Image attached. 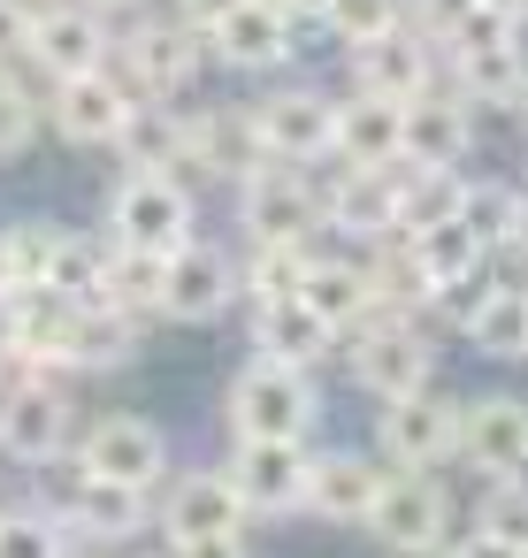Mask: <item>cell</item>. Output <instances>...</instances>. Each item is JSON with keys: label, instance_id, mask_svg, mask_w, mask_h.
Wrapping results in <instances>:
<instances>
[{"label": "cell", "instance_id": "cell-1", "mask_svg": "<svg viewBox=\"0 0 528 558\" xmlns=\"http://www.w3.org/2000/svg\"><path fill=\"white\" fill-rule=\"evenodd\" d=\"M32 497L70 527L77 550H116V543H139V535L154 527V489L108 482V474H93L77 451L55 459V466H39V474H32Z\"/></svg>", "mask_w": 528, "mask_h": 558}, {"label": "cell", "instance_id": "cell-2", "mask_svg": "<svg viewBox=\"0 0 528 558\" xmlns=\"http://www.w3.org/2000/svg\"><path fill=\"white\" fill-rule=\"evenodd\" d=\"M215 62V47H207V32L200 24H184L169 0L161 9H146L139 24H123V39H116V77L131 85V100L139 108H161V100H192V85H200V70Z\"/></svg>", "mask_w": 528, "mask_h": 558}, {"label": "cell", "instance_id": "cell-3", "mask_svg": "<svg viewBox=\"0 0 528 558\" xmlns=\"http://www.w3.org/2000/svg\"><path fill=\"white\" fill-rule=\"evenodd\" d=\"M337 352H345V375H352L375 405L413 398V390H436V337H429L421 322H406V314H383V306H375L360 329L337 337Z\"/></svg>", "mask_w": 528, "mask_h": 558}, {"label": "cell", "instance_id": "cell-4", "mask_svg": "<svg viewBox=\"0 0 528 558\" xmlns=\"http://www.w3.org/2000/svg\"><path fill=\"white\" fill-rule=\"evenodd\" d=\"M223 421L230 436H276V444H307L322 421V390L307 367H276V360H245L223 390Z\"/></svg>", "mask_w": 528, "mask_h": 558}, {"label": "cell", "instance_id": "cell-5", "mask_svg": "<svg viewBox=\"0 0 528 558\" xmlns=\"http://www.w3.org/2000/svg\"><path fill=\"white\" fill-rule=\"evenodd\" d=\"M70 451H77V405L62 390V375L16 367L9 383H0V459L39 474V466H55Z\"/></svg>", "mask_w": 528, "mask_h": 558}, {"label": "cell", "instance_id": "cell-6", "mask_svg": "<svg viewBox=\"0 0 528 558\" xmlns=\"http://www.w3.org/2000/svg\"><path fill=\"white\" fill-rule=\"evenodd\" d=\"M116 245H131V253H184L192 238H200V199H192V184L184 177H139V169H123L116 177V192H108V222H100Z\"/></svg>", "mask_w": 528, "mask_h": 558}, {"label": "cell", "instance_id": "cell-7", "mask_svg": "<svg viewBox=\"0 0 528 558\" xmlns=\"http://www.w3.org/2000/svg\"><path fill=\"white\" fill-rule=\"evenodd\" d=\"M238 230H245V245H314V238H329L322 184L291 161H268L261 177L238 184Z\"/></svg>", "mask_w": 528, "mask_h": 558}, {"label": "cell", "instance_id": "cell-8", "mask_svg": "<svg viewBox=\"0 0 528 558\" xmlns=\"http://www.w3.org/2000/svg\"><path fill=\"white\" fill-rule=\"evenodd\" d=\"M459 421H467V398H452V390L391 398V405H375V451L398 474H436L444 459H459Z\"/></svg>", "mask_w": 528, "mask_h": 558}, {"label": "cell", "instance_id": "cell-9", "mask_svg": "<svg viewBox=\"0 0 528 558\" xmlns=\"http://www.w3.org/2000/svg\"><path fill=\"white\" fill-rule=\"evenodd\" d=\"M223 474L238 482L253 520H284L307 512V482H314V444H276V436H230Z\"/></svg>", "mask_w": 528, "mask_h": 558}, {"label": "cell", "instance_id": "cell-10", "mask_svg": "<svg viewBox=\"0 0 528 558\" xmlns=\"http://www.w3.org/2000/svg\"><path fill=\"white\" fill-rule=\"evenodd\" d=\"M238 299H245L238 260H230L215 238H192V245H184V253H169V268H161V306H154V322L207 329V322H223Z\"/></svg>", "mask_w": 528, "mask_h": 558}, {"label": "cell", "instance_id": "cell-11", "mask_svg": "<svg viewBox=\"0 0 528 558\" xmlns=\"http://www.w3.org/2000/svg\"><path fill=\"white\" fill-rule=\"evenodd\" d=\"M391 474H398V466H391L375 444H329V451H314L307 512L329 520V527H368L375 505H383V489H391Z\"/></svg>", "mask_w": 528, "mask_h": 558}, {"label": "cell", "instance_id": "cell-12", "mask_svg": "<svg viewBox=\"0 0 528 558\" xmlns=\"http://www.w3.org/2000/svg\"><path fill=\"white\" fill-rule=\"evenodd\" d=\"M245 497L223 466H184L154 489V535L161 543H192V535H245Z\"/></svg>", "mask_w": 528, "mask_h": 558}, {"label": "cell", "instance_id": "cell-13", "mask_svg": "<svg viewBox=\"0 0 528 558\" xmlns=\"http://www.w3.org/2000/svg\"><path fill=\"white\" fill-rule=\"evenodd\" d=\"M207 47H215V62L230 77H276L299 47H314V32L291 9H276V0H238V9L207 32Z\"/></svg>", "mask_w": 528, "mask_h": 558}, {"label": "cell", "instance_id": "cell-14", "mask_svg": "<svg viewBox=\"0 0 528 558\" xmlns=\"http://www.w3.org/2000/svg\"><path fill=\"white\" fill-rule=\"evenodd\" d=\"M253 116H261L268 154L291 161V169H314L322 154H337V100H329L322 85H307V77L268 85V93L253 100Z\"/></svg>", "mask_w": 528, "mask_h": 558}, {"label": "cell", "instance_id": "cell-15", "mask_svg": "<svg viewBox=\"0 0 528 558\" xmlns=\"http://www.w3.org/2000/svg\"><path fill=\"white\" fill-rule=\"evenodd\" d=\"M398 184H406V161H391V169H352V161H337L329 169V184H322V222H329V238H345V245H383V238H398Z\"/></svg>", "mask_w": 528, "mask_h": 558}, {"label": "cell", "instance_id": "cell-16", "mask_svg": "<svg viewBox=\"0 0 528 558\" xmlns=\"http://www.w3.org/2000/svg\"><path fill=\"white\" fill-rule=\"evenodd\" d=\"M70 337H77V299H62L55 283H32V291L0 299V344L16 352V367L70 375Z\"/></svg>", "mask_w": 528, "mask_h": 558}, {"label": "cell", "instance_id": "cell-17", "mask_svg": "<svg viewBox=\"0 0 528 558\" xmlns=\"http://www.w3.org/2000/svg\"><path fill=\"white\" fill-rule=\"evenodd\" d=\"M116 39H123V24H116L108 9H93V0H70V9L39 16V32H32V70H39L47 85L93 77V70L116 62Z\"/></svg>", "mask_w": 528, "mask_h": 558}, {"label": "cell", "instance_id": "cell-18", "mask_svg": "<svg viewBox=\"0 0 528 558\" xmlns=\"http://www.w3.org/2000/svg\"><path fill=\"white\" fill-rule=\"evenodd\" d=\"M276 154H268V138H261V116H253V100H207V108H192V177H215V184H245V177H261Z\"/></svg>", "mask_w": 528, "mask_h": 558}, {"label": "cell", "instance_id": "cell-19", "mask_svg": "<svg viewBox=\"0 0 528 558\" xmlns=\"http://www.w3.org/2000/svg\"><path fill=\"white\" fill-rule=\"evenodd\" d=\"M368 535H375L391 558H429V550H444V543H452V489H444L436 474H391V489H383Z\"/></svg>", "mask_w": 528, "mask_h": 558}, {"label": "cell", "instance_id": "cell-20", "mask_svg": "<svg viewBox=\"0 0 528 558\" xmlns=\"http://www.w3.org/2000/svg\"><path fill=\"white\" fill-rule=\"evenodd\" d=\"M77 459L108 482H131V489H161L169 482V428L146 421V413H100L85 436H77Z\"/></svg>", "mask_w": 528, "mask_h": 558}, {"label": "cell", "instance_id": "cell-21", "mask_svg": "<svg viewBox=\"0 0 528 558\" xmlns=\"http://www.w3.org/2000/svg\"><path fill=\"white\" fill-rule=\"evenodd\" d=\"M139 100L116 70H93V77H70V85H47V123L62 146H123Z\"/></svg>", "mask_w": 528, "mask_h": 558}, {"label": "cell", "instance_id": "cell-22", "mask_svg": "<svg viewBox=\"0 0 528 558\" xmlns=\"http://www.w3.org/2000/svg\"><path fill=\"white\" fill-rule=\"evenodd\" d=\"M459 459L482 482L528 474V398L520 390H475L467 398V421H459Z\"/></svg>", "mask_w": 528, "mask_h": 558}, {"label": "cell", "instance_id": "cell-23", "mask_svg": "<svg viewBox=\"0 0 528 558\" xmlns=\"http://www.w3.org/2000/svg\"><path fill=\"white\" fill-rule=\"evenodd\" d=\"M345 70H352V93L421 100V93H436V85H444V47H436V39H421V32L406 24V32H391V39H375V47L345 54Z\"/></svg>", "mask_w": 528, "mask_h": 558}, {"label": "cell", "instance_id": "cell-24", "mask_svg": "<svg viewBox=\"0 0 528 558\" xmlns=\"http://www.w3.org/2000/svg\"><path fill=\"white\" fill-rule=\"evenodd\" d=\"M444 77H452L459 100L520 116V100H528V32L490 39V47H452V54H444Z\"/></svg>", "mask_w": 528, "mask_h": 558}, {"label": "cell", "instance_id": "cell-25", "mask_svg": "<svg viewBox=\"0 0 528 558\" xmlns=\"http://www.w3.org/2000/svg\"><path fill=\"white\" fill-rule=\"evenodd\" d=\"M475 154V100L452 93V77L421 100H406V161L413 169H459Z\"/></svg>", "mask_w": 528, "mask_h": 558}, {"label": "cell", "instance_id": "cell-26", "mask_svg": "<svg viewBox=\"0 0 528 558\" xmlns=\"http://www.w3.org/2000/svg\"><path fill=\"white\" fill-rule=\"evenodd\" d=\"M245 337H253V352H261V360H276V367H307V375L337 352V329H329L307 299H268V306H245Z\"/></svg>", "mask_w": 528, "mask_h": 558}, {"label": "cell", "instance_id": "cell-27", "mask_svg": "<svg viewBox=\"0 0 528 558\" xmlns=\"http://www.w3.org/2000/svg\"><path fill=\"white\" fill-rule=\"evenodd\" d=\"M329 161H352V169H391V161H406V100L345 93V100H337V154H329Z\"/></svg>", "mask_w": 528, "mask_h": 558}, {"label": "cell", "instance_id": "cell-28", "mask_svg": "<svg viewBox=\"0 0 528 558\" xmlns=\"http://www.w3.org/2000/svg\"><path fill=\"white\" fill-rule=\"evenodd\" d=\"M116 154H123V169H139V177H184V169H192V100L139 108Z\"/></svg>", "mask_w": 528, "mask_h": 558}, {"label": "cell", "instance_id": "cell-29", "mask_svg": "<svg viewBox=\"0 0 528 558\" xmlns=\"http://www.w3.org/2000/svg\"><path fill=\"white\" fill-rule=\"evenodd\" d=\"M360 260H368V283H375V306H383V314H406V322L436 314V299H444V291L429 283V268H421L413 238H383V245H368Z\"/></svg>", "mask_w": 528, "mask_h": 558}, {"label": "cell", "instance_id": "cell-30", "mask_svg": "<svg viewBox=\"0 0 528 558\" xmlns=\"http://www.w3.org/2000/svg\"><path fill=\"white\" fill-rule=\"evenodd\" d=\"M146 344V314L123 306H77V337H70V375H116L131 367Z\"/></svg>", "mask_w": 528, "mask_h": 558}, {"label": "cell", "instance_id": "cell-31", "mask_svg": "<svg viewBox=\"0 0 528 558\" xmlns=\"http://www.w3.org/2000/svg\"><path fill=\"white\" fill-rule=\"evenodd\" d=\"M307 306L345 337V329H360L368 314H375V283H368V260L360 253H322L314 260V276H307Z\"/></svg>", "mask_w": 528, "mask_h": 558}, {"label": "cell", "instance_id": "cell-32", "mask_svg": "<svg viewBox=\"0 0 528 558\" xmlns=\"http://www.w3.org/2000/svg\"><path fill=\"white\" fill-rule=\"evenodd\" d=\"M329 245H245L238 260V283H245V306H268V299H307V276Z\"/></svg>", "mask_w": 528, "mask_h": 558}, {"label": "cell", "instance_id": "cell-33", "mask_svg": "<svg viewBox=\"0 0 528 558\" xmlns=\"http://www.w3.org/2000/svg\"><path fill=\"white\" fill-rule=\"evenodd\" d=\"M467 207V169H413L406 161V184H398V238H421L436 222H459Z\"/></svg>", "mask_w": 528, "mask_h": 558}, {"label": "cell", "instance_id": "cell-34", "mask_svg": "<svg viewBox=\"0 0 528 558\" xmlns=\"http://www.w3.org/2000/svg\"><path fill=\"white\" fill-rule=\"evenodd\" d=\"M0 558H77V543L39 497H16L0 505Z\"/></svg>", "mask_w": 528, "mask_h": 558}, {"label": "cell", "instance_id": "cell-35", "mask_svg": "<svg viewBox=\"0 0 528 558\" xmlns=\"http://www.w3.org/2000/svg\"><path fill=\"white\" fill-rule=\"evenodd\" d=\"M413 253H421V268H429V283H436V291H452V283H467V276H482V268H490V245H482L467 222H436V230H421V238H413Z\"/></svg>", "mask_w": 528, "mask_h": 558}, {"label": "cell", "instance_id": "cell-36", "mask_svg": "<svg viewBox=\"0 0 528 558\" xmlns=\"http://www.w3.org/2000/svg\"><path fill=\"white\" fill-rule=\"evenodd\" d=\"M161 253H131V245H116L108 253V276H100V299L93 306H123V314H154L161 306Z\"/></svg>", "mask_w": 528, "mask_h": 558}, {"label": "cell", "instance_id": "cell-37", "mask_svg": "<svg viewBox=\"0 0 528 558\" xmlns=\"http://www.w3.org/2000/svg\"><path fill=\"white\" fill-rule=\"evenodd\" d=\"M322 32H329L345 54H360V47L406 32V0H329V9H322Z\"/></svg>", "mask_w": 528, "mask_h": 558}, {"label": "cell", "instance_id": "cell-38", "mask_svg": "<svg viewBox=\"0 0 528 558\" xmlns=\"http://www.w3.org/2000/svg\"><path fill=\"white\" fill-rule=\"evenodd\" d=\"M108 253H116V238H108V230H100V238L62 230V253H55V291H62V299H77V306H93V299H100V276H108Z\"/></svg>", "mask_w": 528, "mask_h": 558}, {"label": "cell", "instance_id": "cell-39", "mask_svg": "<svg viewBox=\"0 0 528 558\" xmlns=\"http://www.w3.org/2000/svg\"><path fill=\"white\" fill-rule=\"evenodd\" d=\"M39 123H47V93H32L24 70H0V161H24L39 146Z\"/></svg>", "mask_w": 528, "mask_h": 558}, {"label": "cell", "instance_id": "cell-40", "mask_svg": "<svg viewBox=\"0 0 528 558\" xmlns=\"http://www.w3.org/2000/svg\"><path fill=\"white\" fill-rule=\"evenodd\" d=\"M467 344L482 352V360H528V299H513V291H497L482 314H475V329H467Z\"/></svg>", "mask_w": 528, "mask_h": 558}, {"label": "cell", "instance_id": "cell-41", "mask_svg": "<svg viewBox=\"0 0 528 558\" xmlns=\"http://www.w3.org/2000/svg\"><path fill=\"white\" fill-rule=\"evenodd\" d=\"M513 207H520V184H505V177H467V207H459V222L497 253V245L513 238Z\"/></svg>", "mask_w": 528, "mask_h": 558}, {"label": "cell", "instance_id": "cell-42", "mask_svg": "<svg viewBox=\"0 0 528 558\" xmlns=\"http://www.w3.org/2000/svg\"><path fill=\"white\" fill-rule=\"evenodd\" d=\"M9 253H16V291H32V283H55L62 222H55V215H24V222H9Z\"/></svg>", "mask_w": 528, "mask_h": 558}, {"label": "cell", "instance_id": "cell-43", "mask_svg": "<svg viewBox=\"0 0 528 558\" xmlns=\"http://www.w3.org/2000/svg\"><path fill=\"white\" fill-rule=\"evenodd\" d=\"M467 527H490V535H505V543H520V550H528V474L482 482V497H475Z\"/></svg>", "mask_w": 528, "mask_h": 558}, {"label": "cell", "instance_id": "cell-44", "mask_svg": "<svg viewBox=\"0 0 528 558\" xmlns=\"http://www.w3.org/2000/svg\"><path fill=\"white\" fill-rule=\"evenodd\" d=\"M475 9H482V0H406V24H413L421 39H436V47H444Z\"/></svg>", "mask_w": 528, "mask_h": 558}, {"label": "cell", "instance_id": "cell-45", "mask_svg": "<svg viewBox=\"0 0 528 558\" xmlns=\"http://www.w3.org/2000/svg\"><path fill=\"white\" fill-rule=\"evenodd\" d=\"M490 299H497V283H490V268H482V276H467V283H452V291L436 299V322H452V329L467 337V329H475V314H482Z\"/></svg>", "mask_w": 528, "mask_h": 558}, {"label": "cell", "instance_id": "cell-46", "mask_svg": "<svg viewBox=\"0 0 528 558\" xmlns=\"http://www.w3.org/2000/svg\"><path fill=\"white\" fill-rule=\"evenodd\" d=\"M32 32H39V16L24 9V0H0V70L32 62Z\"/></svg>", "mask_w": 528, "mask_h": 558}, {"label": "cell", "instance_id": "cell-47", "mask_svg": "<svg viewBox=\"0 0 528 558\" xmlns=\"http://www.w3.org/2000/svg\"><path fill=\"white\" fill-rule=\"evenodd\" d=\"M161 558H253L245 535H192V543H161Z\"/></svg>", "mask_w": 528, "mask_h": 558}, {"label": "cell", "instance_id": "cell-48", "mask_svg": "<svg viewBox=\"0 0 528 558\" xmlns=\"http://www.w3.org/2000/svg\"><path fill=\"white\" fill-rule=\"evenodd\" d=\"M490 283L513 291V299H528V253H520V245H497V253H490Z\"/></svg>", "mask_w": 528, "mask_h": 558}, {"label": "cell", "instance_id": "cell-49", "mask_svg": "<svg viewBox=\"0 0 528 558\" xmlns=\"http://www.w3.org/2000/svg\"><path fill=\"white\" fill-rule=\"evenodd\" d=\"M459 558H528V550L505 543V535H490V527H459Z\"/></svg>", "mask_w": 528, "mask_h": 558}, {"label": "cell", "instance_id": "cell-50", "mask_svg": "<svg viewBox=\"0 0 528 558\" xmlns=\"http://www.w3.org/2000/svg\"><path fill=\"white\" fill-rule=\"evenodd\" d=\"M169 9H177L184 24H200V32H215V24H223V16L238 9V0H169Z\"/></svg>", "mask_w": 528, "mask_h": 558}, {"label": "cell", "instance_id": "cell-51", "mask_svg": "<svg viewBox=\"0 0 528 558\" xmlns=\"http://www.w3.org/2000/svg\"><path fill=\"white\" fill-rule=\"evenodd\" d=\"M276 9H291L307 32H322V9H329V0H276Z\"/></svg>", "mask_w": 528, "mask_h": 558}, {"label": "cell", "instance_id": "cell-52", "mask_svg": "<svg viewBox=\"0 0 528 558\" xmlns=\"http://www.w3.org/2000/svg\"><path fill=\"white\" fill-rule=\"evenodd\" d=\"M16 291V253H9V222H0V299Z\"/></svg>", "mask_w": 528, "mask_h": 558}, {"label": "cell", "instance_id": "cell-53", "mask_svg": "<svg viewBox=\"0 0 528 558\" xmlns=\"http://www.w3.org/2000/svg\"><path fill=\"white\" fill-rule=\"evenodd\" d=\"M93 9H108V16L123 24V16H146V9H154V0H93Z\"/></svg>", "mask_w": 528, "mask_h": 558}, {"label": "cell", "instance_id": "cell-54", "mask_svg": "<svg viewBox=\"0 0 528 558\" xmlns=\"http://www.w3.org/2000/svg\"><path fill=\"white\" fill-rule=\"evenodd\" d=\"M505 245H520V253H528V184H520V207H513V238H505Z\"/></svg>", "mask_w": 528, "mask_h": 558}, {"label": "cell", "instance_id": "cell-55", "mask_svg": "<svg viewBox=\"0 0 528 558\" xmlns=\"http://www.w3.org/2000/svg\"><path fill=\"white\" fill-rule=\"evenodd\" d=\"M9 375H16V352H9V344H0V383H9Z\"/></svg>", "mask_w": 528, "mask_h": 558}, {"label": "cell", "instance_id": "cell-56", "mask_svg": "<svg viewBox=\"0 0 528 558\" xmlns=\"http://www.w3.org/2000/svg\"><path fill=\"white\" fill-rule=\"evenodd\" d=\"M429 558H459V535H452V543H444V550H429Z\"/></svg>", "mask_w": 528, "mask_h": 558}, {"label": "cell", "instance_id": "cell-57", "mask_svg": "<svg viewBox=\"0 0 528 558\" xmlns=\"http://www.w3.org/2000/svg\"><path fill=\"white\" fill-rule=\"evenodd\" d=\"M520 131H528V100H520Z\"/></svg>", "mask_w": 528, "mask_h": 558}, {"label": "cell", "instance_id": "cell-58", "mask_svg": "<svg viewBox=\"0 0 528 558\" xmlns=\"http://www.w3.org/2000/svg\"><path fill=\"white\" fill-rule=\"evenodd\" d=\"M77 558H100V550H77Z\"/></svg>", "mask_w": 528, "mask_h": 558}, {"label": "cell", "instance_id": "cell-59", "mask_svg": "<svg viewBox=\"0 0 528 558\" xmlns=\"http://www.w3.org/2000/svg\"><path fill=\"white\" fill-rule=\"evenodd\" d=\"M0 474H9V459H0Z\"/></svg>", "mask_w": 528, "mask_h": 558}, {"label": "cell", "instance_id": "cell-60", "mask_svg": "<svg viewBox=\"0 0 528 558\" xmlns=\"http://www.w3.org/2000/svg\"><path fill=\"white\" fill-rule=\"evenodd\" d=\"M520 184H528V177H520Z\"/></svg>", "mask_w": 528, "mask_h": 558}]
</instances>
